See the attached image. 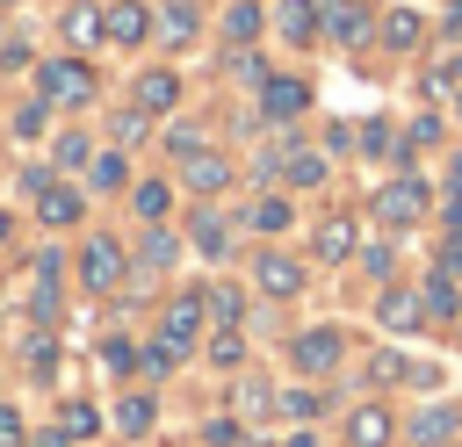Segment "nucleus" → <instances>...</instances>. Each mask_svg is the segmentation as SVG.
<instances>
[{"instance_id": "1", "label": "nucleus", "mask_w": 462, "mask_h": 447, "mask_svg": "<svg viewBox=\"0 0 462 447\" xmlns=\"http://www.w3.org/2000/svg\"><path fill=\"white\" fill-rule=\"evenodd\" d=\"M87 94H94V72H87L79 58L43 65V101H65V108H72V101H87Z\"/></svg>"}, {"instance_id": "2", "label": "nucleus", "mask_w": 462, "mask_h": 447, "mask_svg": "<svg viewBox=\"0 0 462 447\" xmlns=\"http://www.w3.org/2000/svg\"><path fill=\"white\" fill-rule=\"evenodd\" d=\"M79 281H87L94 296L123 281V252H116V238H87V252H79Z\"/></svg>"}, {"instance_id": "3", "label": "nucleus", "mask_w": 462, "mask_h": 447, "mask_svg": "<svg viewBox=\"0 0 462 447\" xmlns=\"http://www.w3.org/2000/svg\"><path fill=\"white\" fill-rule=\"evenodd\" d=\"M202 310H209L202 296H173V303H166V317H159V339L188 353V346H195V332H202Z\"/></svg>"}, {"instance_id": "4", "label": "nucleus", "mask_w": 462, "mask_h": 447, "mask_svg": "<svg viewBox=\"0 0 462 447\" xmlns=\"http://www.w3.org/2000/svg\"><path fill=\"white\" fill-rule=\"evenodd\" d=\"M419 209H426V187H419V180H390V187H375V216H383V224H411Z\"/></svg>"}, {"instance_id": "5", "label": "nucleus", "mask_w": 462, "mask_h": 447, "mask_svg": "<svg viewBox=\"0 0 462 447\" xmlns=\"http://www.w3.org/2000/svg\"><path fill=\"white\" fill-rule=\"evenodd\" d=\"M253 281H260L267 296H296V288H303V267H296L289 252H260V260H253Z\"/></svg>"}, {"instance_id": "6", "label": "nucleus", "mask_w": 462, "mask_h": 447, "mask_svg": "<svg viewBox=\"0 0 462 447\" xmlns=\"http://www.w3.org/2000/svg\"><path fill=\"white\" fill-rule=\"evenodd\" d=\"M195 195H224L231 187V159H217V151H188V173H180Z\"/></svg>"}, {"instance_id": "7", "label": "nucleus", "mask_w": 462, "mask_h": 447, "mask_svg": "<svg viewBox=\"0 0 462 447\" xmlns=\"http://www.w3.org/2000/svg\"><path fill=\"white\" fill-rule=\"evenodd\" d=\"M325 7V36L332 43H361L368 36V7H354V0H318Z\"/></svg>"}, {"instance_id": "8", "label": "nucleus", "mask_w": 462, "mask_h": 447, "mask_svg": "<svg viewBox=\"0 0 462 447\" xmlns=\"http://www.w3.org/2000/svg\"><path fill=\"white\" fill-rule=\"evenodd\" d=\"M332 360H339V332H332V324H325V332H303V339H296V368H303V375H325Z\"/></svg>"}, {"instance_id": "9", "label": "nucleus", "mask_w": 462, "mask_h": 447, "mask_svg": "<svg viewBox=\"0 0 462 447\" xmlns=\"http://www.w3.org/2000/svg\"><path fill=\"white\" fill-rule=\"evenodd\" d=\"M144 36H152V14L137 0H116L108 7V43H144Z\"/></svg>"}, {"instance_id": "10", "label": "nucleus", "mask_w": 462, "mask_h": 447, "mask_svg": "<svg viewBox=\"0 0 462 447\" xmlns=\"http://www.w3.org/2000/svg\"><path fill=\"white\" fill-rule=\"evenodd\" d=\"M173 101H180V79L173 72H137V108L144 115H166Z\"/></svg>"}, {"instance_id": "11", "label": "nucleus", "mask_w": 462, "mask_h": 447, "mask_svg": "<svg viewBox=\"0 0 462 447\" xmlns=\"http://www.w3.org/2000/svg\"><path fill=\"white\" fill-rule=\"evenodd\" d=\"M375 317H383V324H390V332H419V324H426V303H419V296H411V288H390V296H383V310H375Z\"/></svg>"}, {"instance_id": "12", "label": "nucleus", "mask_w": 462, "mask_h": 447, "mask_svg": "<svg viewBox=\"0 0 462 447\" xmlns=\"http://www.w3.org/2000/svg\"><path fill=\"white\" fill-rule=\"evenodd\" d=\"M346 440H354V447H390V411H383V404H361V411L346 418Z\"/></svg>"}, {"instance_id": "13", "label": "nucleus", "mask_w": 462, "mask_h": 447, "mask_svg": "<svg viewBox=\"0 0 462 447\" xmlns=\"http://www.w3.org/2000/svg\"><path fill=\"white\" fill-rule=\"evenodd\" d=\"M101 36H108V14H101V7H65V43L94 50Z\"/></svg>"}, {"instance_id": "14", "label": "nucleus", "mask_w": 462, "mask_h": 447, "mask_svg": "<svg viewBox=\"0 0 462 447\" xmlns=\"http://www.w3.org/2000/svg\"><path fill=\"white\" fill-rule=\"evenodd\" d=\"M296 108H303V87H296V79H260V115L289 123Z\"/></svg>"}, {"instance_id": "15", "label": "nucleus", "mask_w": 462, "mask_h": 447, "mask_svg": "<svg viewBox=\"0 0 462 447\" xmlns=\"http://www.w3.org/2000/svg\"><path fill=\"white\" fill-rule=\"evenodd\" d=\"M354 252V216H325L318 224V260L332 267V260H346Z\"/></svg>"}, {"instance_id": "16", "label": "nucleus", "mask_w": 462, "mask_h": 447, "mask_svg": "<svg viewBox=\"0 0 462 447\" xmlns=\"http://www.w3.org/2000/svg\"><path fill=\"white\" fill-rule=\"evenodd\" d=\"M419 36H426V22H419L411 7H390V14H383V43H390V50H411Z\"/></svg>"}, {"instance_id": "17", "label": "nucleus", "mask_w": 462, "mask_h": 447, "mask_svg": "<svg viewBox=\"0 0 462 447\" xmlns=\"http://www.w3.org/2000/svg\"><path fill=\"white\" fill-rule=\"evenodd\" d=\"M188 238L209 252V260H224L231 252V231H224V216H209V209H195V224H188Z\"/></svg>"}, {"instance_id": "18", "label": "nucleus", "mask_w": 462, "mask_h": 447, "mask_svg": "<svg viewBox=\"0 0 462 447\" xmlns=\"http://www.w3.org/2000/svg\"><path fill=\"white\" fill-rule=\"evenodd\" d=\"M274 22H282V36H289V43H310V36H318V29H310V22H318V0H282V14H274Z\"/></svg>"}, {"instance_id": "19", "label": "nucleus", "mask_w": 462, "mask_h": 447, "mask_svg": "<svg viewBox=\"0 0 462 447\" xmlns=\"http://www.w3.org/2000/svg\"><path fill=\"white\" fill-rule=\"evenodd\" d=\"M36 216H43V224H79V187H43Z\"/></svg>"}, {"instance_id": "20", "label": "nucleus", "mask_w": 462, "mask_h": 447, "mask_svg": "<svg viewBox=\"0 0 462 447\" xmlns=\"http://www.w3.org/2000/svg\"><path fill=\"white\" fill-rule=\"evenodd\" d=\"M419 303H426V317H462V296H455L448 274H433V281L419 288Z\"/></svg>"}, {"instance_id": "21", "label": "nucleus", "mask_w": 462, "mask_h": 447, "mask_svg": "<svg viewBox=\"0 0 462 447\" xmlns=\"http://www.w3.org/2000/svg\"><path fill=\"white\" fill-rule=\"evenodd\" d=\"M448 433H455V411H440V404H433V411H419V418H411V447H440V440H448Z\"/></svg>"}, {"instance_id": "22", "label": "nucleus", "mask_w": 462, "mask_h": 447, "mask_svg": "<svg viewBox=\"0 0 462 447\" xmlns=\"http://www.w3.org/2000/svg\"><path fill=\"white\" fill-rule=\"evenodd\" d=\"M202 303L217 310V324H238V317H245V296H238L231 281H209V288H202Z\"/></svg>"}, {"instance_id": "23", "label": "nucleus", "mask_w": 462, "mask_h": 447, "mask_svg": "<svg viewBox=\"0 0 462 447\" xmlns=\"http://www.w3.org/2000/svg\"><path fill=\"white\" fill-rule=\"evenodd\" d=\"M159 36H166V43H188V36H195V7H188V0H166V14H159Z\"/></svg>"}, {"instance_id": "24", "label": "nucleus", "mask_w": 462, "mask_h": 447, "mask_svg": "<svg viewBox=\"0 0 462 447\" xmlns=\"http://www.w3.org/2000/svg\"><path fill=\"white\" fill-rule=\"evenodd\" d=\"M224 36H231V43H253V36H260V7H253V0H238V7L224 14Z\"/></svg>"}, {"instance_id": "25", "label": "nucleus", "mask_w": 462, "mask_h": 447, "mask_svg": "<svg viewBox=\"0 0 462 447\" xmlns=\"http://www.w3.org/2000/svg\"><path fill=\"white\" fill-rule=\"evenodd\" d=\"M130 209H137L144 224H159V216H166V180H144V187L130 195Z\"/></svg>"}, {"instance_id": "26", "label": "nucleus", "mask_w": 462, "mask_h": 447, "mask_svg": "<svg viewBox=\"0 0 462 447\" xmlns=\"http://www.w3.org/2000/svg\"><path fill=\"white\" fill-rule=\"evenodd\" d=\"M245 224H253V231H282V224H289V202H282V195H267V202H253V209H245Z\"/></svg>"}, {"instance_id": "27", "label": "nucleus", "mask_w": 462, "mask_h": 447, "mask_svg": "<svg viewBox=\"0 0 462 447\" xmlns=\"http://www.w3.org/2000/svg\"><path fill=\"white\" fill-rule=\"evenodd\" d=\"M116 425L123 433H152V397H123L116 404Z\"/></svg>"}, {"instance_id": "28", "label": "nucleus", "mask_w": 462, "mask_h": 447, "mask_svg": "<svg viewBox=\"0 0 462 447\" xmlns=\"http://www.w3.org/2000/svg\"><path fill=\"white\" fill-rule=\"evenodd\" d=\"M289 180H296V187H318V180H325V159H318V151H289Z\"/></svg>"}, {"instance_id": "29", "label": "nucleus", "mask_w": 462, "mask_h": 447, "mask_svg": "<svg viewBox=\"0 0 462 447\" xmlns=\"http://www.w3.org/2000/svg\"><path fill=\"white\" fill-rule=\"evenodd\" d=\"M209 360H217V368H238V360H245V339H238V332L224 324V332L209 339Z\"/></svg>"}, {"instance_id": "30", "label": "nucleus", "mask_w": 462, "mask_h": 447, "mask_svg": "<svg viewBox=\"0 0 462 447\" xmlns=\"http://www.w3.org/2000/svg\"><path fill=\"white\" fill-rule=\"evenodd\" d=\"M238 411H245V418H267V411H274V389H267V382H238Z\"/></svg>"}, {"instance_id": "31", "label": "nucleus", "mask_w": 462, "mask_h": 447, "mask_svg": "<svg viewBox=\"0 0 462 447\" xmlns=\"http://www.w3.org/2000/svg\"><path fill=\"white\" fill-rule=\"evenodd\" d=\"M79 433H101V411L94 404H65V440H79Z\"/></svg>"}, {"instance_id": "32", "label": "nucleus", "mask_w": 462, "mask_h": 447, "mask_svg": "<svg viewBox=\"0 0 462 447\" xmlns=\"http://www.w3.org/2000/svg\"><path fill=\"white\" fill-rule=\"evenodd\" d=\"M144 130H152V115H144V108H123V115H116V144H137Z\"/></svg>"}, {"instance_id": "33", "label": "nucleus", "mask_w": 462, "mask_h": 447, "mask_svg": "<svg viewBox=\"0 0 462 447\" xmlns=\"http://www.w3.org/2000/svg\"><path fill=\"white\" fill-rule=\"evenodd\" d=\"M282 411H289V418H318V411H325V397H318V389H289V397H282Z\"/></svg>"}, {"instance_id": "34", "label": "nucleus", "mask_w": 462, "mask_h": 447, "mask_svg": "<svg viewBox=\"0 0 462 447\" xmlns=\"http://www.w3.org/2000/svg\"><path fill=\"white\" fill-rule=\"evenodd\" d=\"M43 123H51V108H43V101H29V108H22V115H14V137H36V130H43Z\"/></svg>"}, {"instance_id": "35", "label": "nucleus", "mask_w": 462, "mask_h": 447, "mask_svg": "<svg viewBox=\"0 0 462 447\" xmlns=\"http://www.w3.org/2000/svg\"><path fill=\"white\" fill-rule=\"evenodd\" d=\"M173 260V238L166 231H144V267H166Z\"/></svg>"}, {"instance_id": "36", "label": "nucleus", "mask_w": 462, "mask_h": 447, "mask_svg": "<svg viewBox=\"0 0 462 447\" xmlns=\"http://www.w3.org/2000/svg\"><path fill=\"white\" fill-rule=\"evenodd\" d=\"M94 187H123V159H116V151L94 159Z\"/></svg>"}, {"instance_id": "37", "label": "nucleus", "mask_w": 462, "mask_h": 447, "mask_svg": "<svg viewBox=\"0 0 462 447\" xmlns=\"http://www.w3.org/2000/svg\"><path fill=\"white\" fill-rule=\"evenodd\" d=\"M22 353H29V360H36V368H43V375H51V360H58V346H51V332H36V339H29V346H22Z\"/></svg>"}, {"instance_id": "38", "label": "nucleus", "mask_w": 462, "mask_h": 447, "mask_svg": "<svg viewBox=\"0 0 462 447\" xmlns=\"http://www.w3.org/2000/svg\"><path fill=\"white\" fill-rule=\"evenodd\" d=\"M166 144H173V151H180V159H188V151H202V137H195V130H188V123H173V130H166Z\"/></svg>"}, {"instance_id": "39", "label": "nucleus", "mask_w": 462, "mask_h": 447, "mask_svg": "<svg viewBox=\"0 0 462 447\" xmlns=\"http://www.w3.org/2000/svg\"><path fill=\"white\" fill-rule=\"evenodd\" d=\"M58 166H87V137H58Z\"/></svg>"}, {"instance_id": "40", "label": "nucleus", "mask_w": 462, "mask_h": 447, "mask_svg": "<svg viewBox=\"0 0 462 447\" xmlns=\"http://www.w3.org/2000/svg\"><path fill=\"white\" fill-rule=\"evenodd\" d=\"M390 260H397V252H390V245H368V252H361V267H368V274H375V281H383V274H390Z\"/></svg>"}, {"instance_id": "41", "label": "nucleus", "mask_w": 462, "mask_h": 447, "mask_svg": "<svg viewBox=\"0 0 462 447\" xmlns=\"http://www.w3.org/2000/svg\"><path fill=\"white\" fill-rule=\"evenodd\" d=\"M108 368H116V375H130V368H137V346H123V339H116V346H108Z\"/></svg>"}, {"instance_id": "42", "label": "nucleus", "mask_w": 462, "mask_h": 447, "mask_svg": "<svg viewBox=\"0 0 462 447\" xmlns=\"http://www.w3.org/2000/svg\"><path fill=\"white\" fill-rule=\"evenodd\" d=\"M7 440H22V418H14V411H0V447H7Z\"/></svg>"}, {"instance_id": "43", "label": "nucleus", "mask_w": 462, "mask_h": 447, "mask_svg": "<svg viewBox=\"0 0 462 447\" xmlns=\"http://www.w3.org/2000/svg\"><path fill=\"white\" fill-rule=\"evenodd\" d=\"M440 274H462V238H455V245L440 252Z\"/></svg>"}, {"instance_id": "44", "label": "nucleus", "mask_w": 462, "mask_h": 447, "mask_svg": "<svg viewBox=\"0 0 462 447\" xmlns=\"http://www.w3.org/2000/svg\"><path fill=\"white\" fill-rule=\"evenodd\" d=\"M448 36H462V0H455V7H448Z\"/></svg>"}, {"instance_id": "45", "label": "nucleus", "mask_w": 462, "mask_h": 447, "mask_svg": "<svg viewBox=\"0 0 462 447\" xmlns=\"http://www.w3.org/2000/svg\"><path fill=\"white\" fill-rule=\"evenodd\" d=\"M29 447H65V433H36V440H29Z\"/></svg>"}, {"instance_id": "46", "label": "nucleus", "mask_w": 462, "mask_h": 447, "mask_svg": "<svg viewBox=\"0 0 462 447\" xmlns=\"http://www.w3.org/2000/svg\"><path fill=\"white\" fill-rule=\"evenodd\" d=\"M7 238H14V224H7V216H0V245H7Z\"/></svg>"}, {"instance_id": "47", "label": "nucleus", "mask_w": 462, "mask_h": 447, "mask_svg": "<svg viewBox=\"0 0 462 447\" xmlns=\"http://www.w3.org/2000/svg\"><path fill=\"white\" fill-rule=\"evenodd\" d=\"M455 180H462V159H455Z\"/></svg>"}, {"instance_id": "48", "label": "nucleus", "mask_w": 462, "mask_h": 447, "mask_svg": "<svg viewBox=\"0 0 462 447\" xmlns=\"http://www.w3.org/2000/svg\"><path fill=\"white\" fill-rule=\"evenodd\" d=\"M455 79H462V58H455Z\"/></svg>"}, {"instance_id": "49", "label": "nucleus", "mask_w": 462, "mask_h": 447, "mask_svg": "<svg viewBox=\"0 0 462 447\" xmlns=\"http://www.w3.org/2000/svg\"><path fill=\"white\" fill-rule=\"evenodd\" d=\"M0 7H14V0H0Z\"/></svg>"}]
</instances>
